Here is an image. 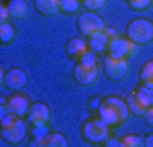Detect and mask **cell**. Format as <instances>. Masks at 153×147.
Masks as SVG:
<instances>
[{"label":"cell","mask_w":153,"mask_h":147,"mask_svg":"<svg viewBox=\"0 0 153 147\" xmlns=\"http://www.w3.org/2000/svg\"><path fill=\"white\" fill-rule=\"evenodd\" d=\"M82 8V0H59V12L63 14H78Z\"/></svg>","instance_id":"obj_19"},{"label":"cell","mask_w":153,"mask_h":147,"mask_svg":"<svg viewBox=\"0 0 153 147\" xmlns=\"http://www.w3.org/2000/svg\"><path fill=\"white\" fill-rule=\"evenodd\" d=\"M2 82H4V72L0 70V84H2Z\"/></svg>","instance_id":"obj_30"},{"label":"cell","mask_w":153,"mask_h":147,"mask_svg":"<svg viewBox=\"0 0 153 147\" xmlns=\"http://www.w3.org/2000/svg\"><path fill=\"white\" fill-rule=\"evenodd\" d=\"M86 51H88V41L86 39H82V37H71V39H68V43H65V55L70 59L78 61Z\"/></svg>","instance_id":"obj_13"},{"label":"cell","mask_w":153,"mask_h":147,"mask_svg":"<svg viewBox=\"0 0 153 147\" xmlns=\"http://www.w3.org/2000/svg\"><path fill=\"white\" fill-rule=\"evenodd\" d=\"M106 24L102 21V16L98 14L96 10H84L78 14V29H80V33L84 37H90L98 33V31H102Z\"/></svg>","instance_id":"obj_6"},{"label":"cell","mask_w":153,"mask_h":147,"mask_svg":"<svg viewBox=\"0 0 153 147\" xmlns=\"http://www.w3.org/2000/svg\"><path fill=\"white\" fill-rule=\"evenodd\" d=\"M14 37H16V31H14V27L8 21L6 23H0V45L2 47L10 45L12 41H14Z\"/></svg>","instance_id":"obj_18"},{"label":"cell","mask_w":153,"mask_h":147,"mask_svg":"<svg viewBox=\"0 0 153 147\" xmlns=\"http://www.w3.org/2000/svg\"><path fill=\"white\" fill-rule=\"evenodd\" d=\"M104 145H112V147H120V139H110V137H108V139H106L104 141Z\"/></svg>","instance_id":"obj_29"},{"label":"cell","mask_w":153,"mask_h":147,"mask_svg":"<svg viewBox=\"0 0 153 147\" xmlns=\"http://www.w3.org/2000/svg\"><path fill=\"white\" fill-rule=\"evenodd\" d=\"M49 119H51V108L45 102H31L29 104L27 121L33 127H45V125H49Z\"/></svg>","instance_id":"obj_8"},{"label":"cell","mask_w":153,"mask_h":147,"mask_svg":"<svg viewBox=\"0 0 153 147\" xmlns=\"http://www.w3.org/2000/svg\"><path fill=\"white\" fill-rule=\"evenodd\" d=\"M108 129L110 127L104 125L100 119H88V121H84L80 133H82V139L86 143L100 145V143H104L106 139H108Z\"/></svg>","instance_id":"obj_4"},{"label":"cell","mask_w":153,"mask_h":147,"mask_svg":"<svg viewBox=\"0 0 153 147\" xmlns=\"http://www.w3.org/2000/svg\"><path fill=\"white\" fill-rule=\"evenodd\" d=\"M143 145L145 147H153V133H149V135L143 137Z\"/></svg>","instance_id":"obj_28"},{"label":"cell","mask_w":153,"mask_h":147,"mask_svg":"<svg viewBox=\"0 0 153 147\" xmlns=\"http://www.w3.org/2000/svg\"><path fill=\"white\" fill-rule=\"evenodd\" d=\"M127 2H129L131 8H133V10H137V12L147 10V8L153 4V0H127Z\"/></svg>","instance_id":"obj_23"},{"label":"cell","mask_w":153,"mask_h":147,"mask_svg":"<svg viewBox=\"0 0 153 147\" xmlns=\"http://www.w3.org/2000/svg\"><path fill=\"white\" fill-rule=\"evenodd\" d=\"M139 78H141V84L153 88V59H149L147 63H143L141 72H139Z\"/></svg>","instance_id":"obj_20"},{"label":"cell","mask_w":153,"mask_h":147,"mask_svg":"<svg viewBox=\"0 0 153 147\" xmlns=\"http://www.w3.org/2000/svg\"><path fill=\"white\" fill-rule=\"evenodd\" d=\"M133 94H135V98L143 104V108H147V106L153 104V88H149V86H145V84L137 86V88L133 90Z\"/></svg>","instance_id":"obj_16"},{"label":"cell","mask_w":153,"mask_h":147,"mask_svg":"<svg viewBox=\"0 0 153 147\" xmlns=\"http://www.w3.org/2000/svg\"><path fill=\"white\" fill-rule=\"evenodd\" d=\"M127 106H129V110H131V114H137V117H143V104L135 98V94L131 92L129 96H127Z\"/></svg>","instance_id":"obj_22"},{"label":"cell","mask_w":153,"mask_h":147,"mask_svg":"<svg viewBox=\"0 0 153 147\" xmlns=\"http://www.w3.org/2000/svg\"><path fill=\"white\" fill-rule=\"evenodd\" d=\"M120 147H143V137L141 135H125L120 137Z\"/></svg>","instance_id":"obj_21"},{"label":"cell","mask_w":153,"mask_h":147,"mask_svg":"<svg viewBox=\"0 0 153 147\" xmlns=\"http://www.w3.org/2000/svg\"><path fill=\"white\" fill-rule=\"evenodd\" d=\"M135 51V43L129 41L127 37H112L108 47H106V55H114V57H131Z\"/></svg>","instance_id":"obj_9"},{"label":"cell","mask_w":153,"mask_h":147,"mask_svg":"<svg viewBox=\"0 0 153 147\" xmlns=\"http://www.w3.org/2000/svg\"><path fill=\"white\" fill-rule=\"evenodd\" d=\"M127 39L135 45H147L153 41V23L149 19H133L127 24Z\"/></svg>","instance_id":"obj_3"},{"label":"cell","mask_w":153,"mask_h":147,"mask_svg":"<svg viewBox=\"0 0 153 147\" xmlns=\"http://www.w3.org/2000/svg\"><path fill=\"white\" fill-rule=\"evenodd\" d=\"M82 6H86L88 10H100L106 6V0H82Z\"/></svg>","instance_id":"obj_25"},{"label":"cell","mask_w":153,"mask_h":147,"mask_svg":"<svg viewBox=\"0 0 153 147\" xmlns=\"http://www.w3.org/2000/svg\"><path fill=\"white\" fill-rule=\"evenodd\" d=\"M98 76H100V70H98V63L96 65H86L82 61H76L74 65V80L80 86H94L98 82Z\"/></svg>","instance_id":"obj_7"},{"label":"cell","mask_w":153,"mask_h":147,"mask_svg":"<svg viewBox=\"0 0 153 147\" xmlns=\"http://www.w3.org/2000/svg\"><path fill=\"white\" fill-rule=\"evenodd\" d=\"M78 61H82V63H86V65H96V63H98V53H94L92 49H88Z\"/></svg>","instance_id":"obj_24"},{"label":"cell","mask_w":153,"mask_h":147,"mask_svg":"<svg viewBox=\"0 0 153 147\" xmlns=\"http://www.w3.org/2000/svg\"><path fill=\"white\" fill-rule=\"evenodd\" d=\"M33 6L43 16H53L59 12V0H33Z\"/></svg>","instance_id":"obj_15"},{"label":"cell","mask_w":153,"mask_h":147,"mask_svg":"<svg viewBox=\"0 0 153 147\" xmlns=\"http://www.w3.org/2000/svg\"><path fill=\"white\" fill-rule=\"evenodd\" d=\"M102 70H104L106 78L112 82H120L125 80L131 72L129 57H114V55H106L102 61Z\"/></svg>","instance_id":"obj_5"},{"label":"cell","mask_w":153,"mask_h":147,"mask_svg":"<svg viewBox=\"0 0 153 147\" xmlns=\"http://www.w3.org/2000/svg\"><path fill=\"white\" fill-rule=\"evenodd\" d=\"M143 119H145V122H147L149 127H153V104L143 110Z\"/></svg>","instance_id":"obj_26"},{"label":"cell","mask_w":153,"mask_h":147,"mask_svg":"<svg viewBox=\"0 0 153 147\" xmlns=\"http://www.w3.org/2000/svg\"><path fill=\"white\" fill-rule=\"evenodd\" d=\"M29 98L25 94H10L6 98V110L12 114H19V117H27V110H29Z\"/></svg>","instance_id":"obj_12"},{"label":"cell","mask_w":153,"mask_h":147,"mask_svg":"<svg viewBox=\"0 0 153 147\" xmlns=\"http://www.w3.org/2000/svg\"><path fill=\"white\" fill-rule=\"evenodd\" d=\"M131 117V110L127 106V100L120 96H106L98 104V119L108 127H120Z\"/></svg>","instance_id":"obj_1"},{"label":"cell","mask_w":153,"mask_h":147,"mask_svg":"<svg viewBox=\"0 0 153 147\" xmlns=\"http://www.w3.org/2000/svg\"><path fill=\"white\" fill-rule=\"evenodd\" d=\"M8 16H10V12H8V8H6V4L0 2V23H6Z\"/></svg>","instance_id":"obj_27"},{"label":"cell","mask_w":153,"mask_h":147,"mask_svg":"<svg viewBox=\"0 0 153 147\" xmlns=\"http://www.w3.org/2000/svg\"><path fill=\"white\" fill-rule=\"evenodd\" d=\"M6 8H8L12 19H25L27 12H29V6H27L25 0H8L6 2Z\"/></svg>","instance_id":"obj_17"},{"label":"cell","mask_w":153,"mask_h":147,"mask_svg":"<svg viewBox=\"0 0 153 147\" xmlns=\"http://www.w3.org/2000/svg\"><path fill=\"white\" fill-rule=\"evenodd\" d=\"M118 33L114 29H102V31H98L94 35H90L86 41H88V49H92L94 53H104L106 47H108V43H110V39L112 37H117Z\"/></svg>","instance_id":"obj_10"},{"label":"cell","mask_w":153,"mask_h":147,"mask_svg":"<svg viewBox=\"0 0 153 147\" xmlns=\"http://www.w3.org/2000/svg\"><path fill=\"white\" fill-rule=\"evenodd\" d=\"M68 137L61 133H45L43 137H37L35 141H33V145H41V147H68Z\"/></svg>","instance_id":"obj_14"},{"label":"cell","mask_w":153,"mask_h":147,"mask_svg":"<svg viewBox=\"0 0 153 147\" xmlns=\"http://www.w3.org/2000/svg\"><path fill=\"white\" fill-rule=\"evenodd\" d=\"M0 135L8 145H19L27 139V125H25V117L6 112L0 119Z\"/></svg>","instance_id":"obj_2"},{"label":"cell","mask_w":153,"mask_h":147,"mask_svg":"<svg viewBox=\"0 0 153 147\" xmlns=\"http://www.w3.org/2000/svg\"><path fill=\"white\" fill-rule=\"evenodd\" d=\"M2 84L6 86L8 90L16 92V90H23L27 86V74L21 68H10L8 72H4V82Z\"/></svg>","instance_id":"obj_11"}]
</instances>
